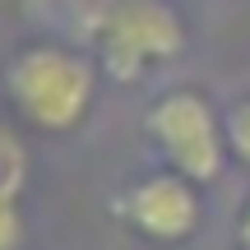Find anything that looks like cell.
Segmentation results:
<instances>
[{
	"label": "cell",
	"mask_w": 250,
	"mask_h": 250,
	"mask_svg": "<svg viewBox=\"0 0 250 250\" xmlns=\"http://www.w3.org/2000/svg\"><path fill=\"white\" fill-rule=\"evenodd\" d=\"M144 139L162 158V167L195 181L199 190L227 171V125L223 111L199 88H162L144 107Z\"/></svg>",
	"instance_id": "cell-3"
},
{
	"label": "cell",
	"mask_w": 250,
	"mask_h": 250,
	"mask_svg": "<svg viewBox=\"0 0 250 250\" xmlns=\"http://www.w3.org/2000/svg\"><path fill=\"white\" fill-rule=\"evenodd\" d=\"M116 218L148 246H186L204 223V199L195 181L158 167L116 195Z\"/></svg>",
	"instance_id": "cell-4"
},
{
	"label": "cell",
	"mask_w": 250,
	"mask_h": 250,
	"mask_svg": "<svg viewBox=\"0 0 250 250\" xmlns=\"http://www.w3.org/2000/svg\"><path fill=\"white\" fill-rule=\"evenodd\" d=\"M190 33L176 5L167 0H125L107 28L93 42V61H98L102 79L121 83V88H139L153 83L186 56Z\"/></svg>",
	"instance_id": "cell-2"
},
{
	"label": "cell",
	"mask_w": 250,
	"mask_h": 250,
	"mask_svg": "<svg viewBox=\"0 0 250 250\" xmlns=\"http://www.w3.org/2000/svg\"><path fill=\"white\" fill-rule=\"evenodd\" d=\"M223 125H227V153H232V162H241L250 171V93L236 98L223 111Z\"/></svg>",
	"instance_id": "cell-7"
},
{
	"label": "cell",
	"mask_w": 250,
	"mask_h": 250,
	"mask_svg": "<svg viewBox=\"0 0 250 250\" xmlns=\"http://www.w3.org/2000/svg\"><path fill=\"white\" fill-rule=\"evenodd\" d=\"M0 250H23V204L0 199Z\"/></svg>",
	"instance_id": "cell-8"
},
{
	"label": "cell",
	"mask_w": 250,
	"mask_h": 250,
	"mask_svg": "<svg viewBox=\"0 0 250 250\" xmlns=\"http://www.w3.org/2000/svg\"><path fill=\"white\" fill-rule=\"evenodd\" d=\"M102 70L93 51L56 37H37V42L19 46L0 70V88H5V107L14 121L33 134H74L88 121L93 102H98Z\"/></svg>",
	"instance_id": "cell-1"
},
{
	"label": "cell",
	"mask_w": 250,
	"mask_h": 250,
	"mask_svg": "<svg viewBox=\"0 0 250 250\" xmlns=\"http://www.w3.org/2000/svg\"><path fill=\"white\" fill-rule=\"evenodd\" d=\"M28 176H33V158L19 134V125L0 121V199H23Z\"/></svg>",
	"instance_id": "cell-6"
},
{
	"label": "cell",
	"mask_w": 250,
	"mask_h": 250,
	"mask_svg": "<svg viewBox=\"0 0 250 250\" xmlns=\"http://www.w3.org/2000/svg\"><path fill=\"white\" fill-rule=\"evenodd\" d=\"M232 232H236V246L250 250V195L241 199V208H236V227H232Z\"/></svg>",
	"instance_id": "cell-9"
},
{
	"label": "cell",
	"mask_w": 250,
	"mask_h": 250,
	"mask_svg": "<svg viewBox=\"0 0 250 250\" xmlns=\"http://www.w3.org/2000/svg\"><path fill=\"white\" fill-rule=\"evenodd\" d=\"M121 5L125 0H23V14L42 28V37H56V42L93 51L98 33L107 28V19Z\"/></svg>",
	"instance_id": "cell-5"
}]
</instances>
